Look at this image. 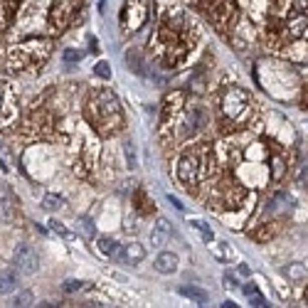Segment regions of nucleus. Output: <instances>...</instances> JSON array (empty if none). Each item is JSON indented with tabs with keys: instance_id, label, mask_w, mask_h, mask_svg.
Segmentation results:
<instances>
[{
	"instance_id": "f257e3e1",
	"label": "nucleus",
	"mask_w": 308,
	"mask_h": 308,
	"mask_svg": "<svg viewBox=\"0 0 308 308\" xmlns=\"http://www.w3.org/2000/svg\"><path fill=\"white\" fill-rule=\"evenodd\" d=\"M86 118L94 126L96 133L101 136H111L123 126V113L118 96L111 89H96L89 99H86Z\"/></svg>"
},
{
	"instance_id": "f03ea898",
	"label": "nucleus",
	"mask_w": 308,
	"mask_h": 308,
	"mask_svg": "<svg viewBox=\"0 0 308 308\" xmlns=\"http://www.w3.org/2000/svg\"><path fill=\"white\" fill-rule=\"evenodd\" d=\"M249 111H252V99L244 89H227V94L222 96V113L224 118L229 121V126H239L249 118Z\"/></svg>"
},
{
	"instance_id": "7ed1b4c3",
	"label": "nucleus",
	"mask_w": 308,
	"mask_h": 308,
	"mask_svg": "<svg viewBox=\"0 0 308 308\" xmlns=\"http://www.w3.org/2000/svg\"><path fill=\"white\" fill-rule=\"evenodd\" d=\"M207 18L215 23V28L224 32L229 25H234V20H237V8H234L232 0H217V3L207 10Z\"/></svg>"
},
{
	"instance_id": "20e7f679",
	"label": "nucleus",
	"mask_w": 308,
	"mask_h": 308,
	"mask_svg": "<svg viewBox=\"0 0 308 308\" xmlns=\"http://www.w3.org/2000/svg\"><path fill=\"white\" fill-rule=\"evenodd\" d=\"M13 261H15V266H18L20 274L32 276V274L40 271V254L35 252L30 244H20V247L15 249V254H13Z\"/></svg>"
},
{
	"instance_id": "39448f33",
	"label": "nucleus",
	"mask_w": 308,
	"mask_h": 308,
	"mask_svg": "<svg viewBox=\"0 0 308 308\" xmlns=\"http://www.w3.org/2000/svg\"><path fill=\"white\" fill-rule=\"evenodd\" d=\"M183 101H185V94H183V91H173L168 99L163 101V121H161V123H163V128H166L170 121H173V118L180 113V109H183Z\"/></svg>"
},
{
	"instance_id": "423d86ee",
	"label": "nucleus",
	"mask_w": 308,
	"mask_h": 308,
	"mask_svg": "<svg viewBox=\"0 0 308 308\" xmlns=\"http://www.w3.org/2000/svg\"><path fill=\"white\" fill-rule=\"evenodd\" d=\"M153 266H156V271H158V274L170 276V274H178V269H180V259H178V254H173V252H161L158 256H156Z\"/></svg>"
},
{
	"instance_id": "0eeeda50",
	"label": "nucleus",
	"mask_w": 308,
	"mask_h": 308,
	"mask_svg": "<svg viewBox=\"0 0 308 308\" xmlns=\"http://www.w3.org/2000/svg\"><path fill=\"white\" fill-rule=\"evenodd\" d=\"M13 116H15V94H10L5 84H0V126L10 123Z\"/></svg>"
},
{
	"instance_id": "6e6552de",
	"label": "nucleus",
	"mask_w": 308,
	"mask_h": 308,
	"mask_svg": "<svg viewBox=\"0 0 308 308\" xmlns=\"http://www.w3.org/2000/svg\"><path fill=\"white\" fill-rule=\"evenodd\" d=\"M170 239V227L166 220H158V224L153 227V232H150V247H156V249H161V247H166Z\"/></svg>"
},
{
	"instance_id": "1a4fd4ad",
	"label": "nucleus",
	"mask_w": 308,
	"mask_h": 308,
	"mask_svg": "<svg viewBox=\"0 0 308 308\" xmlns=\"http://www.w3.org/2000/svg\"><path fill=\"white\" fill-rule=\"evenodd\" d=\"M116 256H121L123 261L138 264V261H143V259H145V249H143V244H138V242H131V244H126L123 249H118V254H116Z\"/></svg>"
},
{
	"instance_id": "9d476101",
	"label": "nucleus",
	"mask_w": 308,
	"mask_h": 308,
	"mask_svg": "<svg viewBox=\"0 0 308 308\" xmlns=\"http://www.w3.org/2000/svg\"><path fill=\"white\" fill-rule=\"evenodd\" d=\"M178 291H180V296H185V298H190V301H197V303H207V301H210V293H207L205 288L195 286V283H190V286H180Z\"/></svg>"
},
{
	"instance_id": "9b49d317",
	"label": "nucleus",
	"mask_w": 308,
	"mask_h": 308,
	"mask_svg": "<svg viewBox=\"0 0 308 308\" xmlns=\"http://www.w3.org/2000/svg\"><path fill=\"white\" fill-rule=\"evenodd\" d=\"M15 291H18V276H15L13 271L0 274V293H3V296H10V293H15Z\"/></svg>"
},
{
	"instance_id": "f8f14e48",
	"label": "nucleus",
	"mask_w": 308,
	"mask_h": 308,
	"mask_svg": "<svg viewBox=\"0 0 308 308\" xmlns=\"http://www.w3.org/2000/svg\"><path fill=\"white\" fill-rule=\"evenodd\" d=\"M242 291H244V296L249 298V303H252V306H259V308L269 306V303H266V298H264V296L259 293V288H256L254 283H247V286H244Z\"/></svg>"
},
{
	"instance_id": "ddd939ff",
	"label": "nucleus",
	"mask_w": 308,
	"mask_h": 308,
	"mask_svg": "<svg viewBox=\"0 0 308 308\" xmlns=\"http://www.w3.org/2000/svg\"><path fill=\"white\" fill-rule=\"evenodd\" d=\"M283 274H286L291 281H301V279H306V276H308V269L303 266V264L293 261V264H288V266L283 269Z\"/></svg>"
},
{
	"instance_id": "4468645a",
	"label": "nucleus",
	"mask_w": 308,
	"mask_h": 308,
	"mask_svg": "<svg viewBox=\"0 0 308 308\" xmlns=\"http://www.w3.org/2000/svg\"><path fill=\"white\" fill-rule=\"evenodd\" d=\"M99 252L106 256H116L118 254V242L111 237H99Z\"/></svg>"
},
{
	"instance_id": "2eb2a0df",
	"label": "nucleus",
	"mask_w": 308,
	"mask_h": 308,
	"mask_svg": "<svg viewBox=\"0 0 308 308\" xmlns=\"http://www.w3.org/2000/svg\"><path fill=\"white\" fill-rule=\"evenodd\" d=\"M190 224L195 227V229L200 232V234H202V239H205L207 244H210V242L215 239V232H212V227H210L207 222H202V220H190Z\"/></svg>"
},
{
	"instance_id": "dca6fc26",
	"label": "nucleus",
	"mask_w": 308,
	"mask_h": 308,
	"mask_svg": "<svg viewBox=\"0 0 308 308\" xmlns=\"http://www.w3.org/2000/svg\"><path fill=\"white\" fill-rule=\"evenodd\" d=\"M42 207H45V210H50V212H57V210H62V207H64V197L45 195L42 197Z\"/></svg>"
},
{
	"instance_id": "f3484780",
	"label": "nucleus",
	"mask_w": 308,
	"mask_h": 308,
	"mask_svg": "<svg viewBox=\"0 0 308 308\" xmlns=\"http://www.w3.org/2000/svg\"><path fill=\"white\" fill-rule=\"evenodd\" d=\"M77 222H79V232L84 234L86 239H91V237L96 234V227H94V220H91V217H86V215H82V217H79Z\"/></svg>"
},
{
	"instance_id": "a211bd4d",
	"label": "nucleus",
	"mask_w": 308,
	"mask_h": 308,
	"mask_svg": "<svg viewBox=\"0 0 308 308\" xmlns=\"http://www.w3.org/2000/svg\"><path fill=\"white\" fill-rule=\"evenodd\" d=\"M35 303V293L32 291H20V293H15V298H13V306L23 308V306H32Z\"/></svg>"
},
{
	"instance_id": "6ab92c4d",
	"label": "nucleus",
	"mask_w": 308,
	"mask_h": 308,
	"mask_svg": "<svg viewBox=\"0 0 308 308\" xmlns=\"http://www.w3.org/2000/svg\"><path fill=\"white\" fill-rule=\"evenodd\" d=\"M50 229H52V232H57L62 239H74V232H72V229H67V227L59 222V220H50Z\"/></svg>"
},
{
	"instance_id": "aec40b11",
	"label": "nucleus",
	"mask_w": 308,
	"mask_h": 308,
	"mask_svg": "<svg viewBox=\"0 0 308 308\" xmlns=\"http://www.w3.org/2000/svg\"><path fill=\"white\" fill-rule=\"evenodd\" d=\"M126 163H128V168H131V170L138 168V156H136V145H133L131 140L126 143Z\"/></svg>"
},
{
	"instance_id": "412c9836",
	"label": "nucleus",
	"mask_w": 308,
	"mask_h": 308,
	"mask_svg": "<svg viewBox=\"0 0 308 308\" xmlns=\"http://www.w3.org/2000/svg\"><path fill=\"white\" fill-rule=\"evenodd\" d=\"M133 197H136V202H138L140 212H153V202L145 197V193H143V190H136V195H133Z\"/></svg>"
},
{
	"instance_id": "4be33fe9",
	"label": "nucleus",
	"mask_w": 308,
	"mask_h": 308,
	"mask_svg": "<svg viewBox=\"0 0 308 308\" xmlns=\"http://www.w3.org/2000/svg\"><path fill=\"white\" fill-rule=\"evenodd\" d=\"M274 166H271V178L274 180H281L283 178V170H286V166H283V158H279V156H274V161H271Z\"/></svg>"
},
{
	"instance_id": "5701e85b",
	"label": "nucleus",
	"mask_w": 308,
	"mask_h": 308,
	"mask_svg": "<svg viewBox=\"0 0 308 308\" xmlns=\"http://www.w3.org/2000/svg\"><path fill=\"white\" fill-rule=\"evenodd\" d=\"M0 220L10 222L13 220V202L10 200H0Z\"/></svg>"
},
{
	"instance_id": "b1692460",
	"label": "nucleus",
	"mask_w": 308,
	"mask_h": 308,
	"mask_svg": "<svg viewBox=\"0 0 308 308\" xmlns=\"http://www.w3.org/2000/svg\"><path fill=\"white\" fill-rule=\"evenodd\" d=\"M94 72H96V77H101V79H111V69H109L106 62H99V64L94 67Z\"/></svg>"
},
{
	"instance_id": "393cba45",
	"label": "nucleus",
	"mask_w": 308,
	"mask_h": 308,
	"mask_svg": "<svg viewBox=\"0 0 308 308\" xmlns=\"http://www.w3.org/2000/svg\"><path fill=\"white\" fill-rule=\"evenodd\" d=\"M79 288H82V281H74V279L64 281V291H67V293H74V291H79Z\"/></svg>"
},
{
	"instance_id": "a878e982",
	"label": "nucleus",
	"mask_w": 308,
	"mask_h": 308,
	"mask_svg": "<svg viewBox=\"0 0 308 308\" xmlns=\"http://www.w3.org/2000/svg\"><path fill=\"white\" fill-rule=\"evenodd\" d=\"M222 279H224V286H227V288H237V286H239V283H237V276H234V274H229V271L224 274Z\"/></svg>"
},
{
	"instance_id": "bb28decb",
	"label": "nucleus",
	"mask_w": 308,
	"mask_h": 308,
	"mask_svg": "<svg viewBox=\"0 0 308 308\" xmlns=\"http://www.w3.org/2000/svg\"><path fill=\"white\" fill-rule=\"evenodd\" d=\"M293 10H296V13H306L308 15V0H293Z\"/></svg>"
},
{
	"instance_id": "cd10ccee",
	"label": "nucleus",
	"mask_w": 308,
	"mask_h": 308,
	"mask_svg": "<svg viewBox=\"0 0 308 308\" xmlns=\"http://www.w3.org/2000/svg\"><path fill=\"white\" fill-rule=\"evenodd\" d=\"M79 59H82V55L77 50H67L64 52V62H79Z\"/></svg>"
},
{
	"instance_id": "c85d7f7f",
	"label": "nucleus",
	"mask_w": 308,
	"mask_h": 308,
	"mask_svg": "<svg viewBox=\"0 0 308 308\" xmlns=\"http://www.w3.org/2000/svg\"><path fill=\"white\" fill-rule=\"evenodd\" d=\"M168 200H170V205H173L175 210H180V212L185 210V205H183V202H180V200H178V197H175V195H168Z\"/></svg>"
},
{
	"instance_id": "c756f323",
	"label": "nucleus",
	"mask_w": 308,
	"mask_h": 308,
	"mask_svg": "<svg viewBox=\"0 0 308 308\" xmlns=\"http://www.w3.org/2000/svg\"><path fill=\"white\" fill-rule=\"evenodd\" d=\"M237 271H239L242 276H252V269H249L247 264H239V269H237Z\"/></svg>"
},
{
	"instance_id": "7c9ffc66",
	"label": "nucleus",
	"mask_w": 308,
	"mask_h": 308,
	"mask_svg": "<svg viewBox=\"0 0 308 308\" xmlns=\"http://www.w3.org/2000/svg\"><path fill=\"white\" fill-rule=\"evenodd\" d=\"M306 101H308V91H306Z\"/></svg>"
}]
</instances>
